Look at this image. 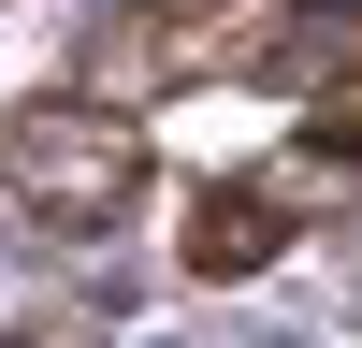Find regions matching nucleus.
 Instances as JSON below:
<instances>
[{
	"mask_svg": "<svg viewBox=\"0 0 362 348\" xmlns=\"http://www.w3.org/2000/svg\"><path fill=\"white\" fill-rule=\"evenodd\" d=\"M276 247H290V203L261 189V174H218V189L189 203V276H218V290H232V276H261Z\"/></svg>",
	"mask_w": 362,
	"mask_h": 348,
	"instance_id": "3",
	"label": "nucleus"
},
{
	"mask_svg": "<svg viewBox=\"0 0 362 348\" xmlns=\"http://www.w3.org/2000/svg\"><path fill=\"white\" fill-rule=\"evenodd\" d=\"M0 189L29 203V218H58V232H116L145 203V131L116 102H29L15 131H0Z\"/></svg>",
	"mask_w": 362,
	"mask_h": 348,
	"instance_id": "1",
	"label": "nucleus"
},
{
	"mask_svg": "<svg viewBox=\"0 0 362 348\" xmlns=\"http://www.w3.org/2000/svg\"><path fill=\"white\" fill-rule=\"evenodd\" d=\"M261 58H276V73H305V131H319V160L362 174V0H290Z\"/></svg>",
	"mask_w": 362,
	"mask_h": 348,
	"instance_id": "2",
	"label": "nucleus"
}]
</instances>
